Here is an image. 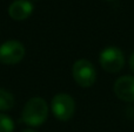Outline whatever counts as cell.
Segmentation results:
<instances>
[{
	"mask_svg": "<svg viewBox=\"0 0 134 132\" xmlns=\"http://www.w3.org/2000/svg\"><path fill=\"white\" fill-rule=\"evenodd\" d=\"M48 116V105L41 97H33L27 101L21 112V119L25 124L35 128L45 123Z\"/></svg>",
	"mask_w": 134,
	"mask_h": 132,
	"instance_id": "1",
	"label": "cell"
},
{
	"mask_svg": "<svg viewBox=\"0 0 134 132\" xmlns=\"http://www.w3.org/2000/svg\"><path fill=\"white\" fill-rule=\"evenodd\" d=\"M72 75L76 84L82 88H90L97 81V70L94 65L85 58L74 62L72 67Z\"/></svg>",
	"mask_w": 134,
	"mask_h": 132,
	"instance_id": "2",
	"label": "cell"
},
{
	"mask_svg": "<svg viewBox=\"0 0 134 132\" xmlns=\"http://www.w3.org/2000/svg\"><path fill=\"white\" fill-rule=\"evenodd\" d=\"M99 62L101 68L109 74L119 72L125 65V56L121 49L115 46L106 47L100 53Z\"/></svg>",
	"mask_w": 134,
	"mask_h": 132,
	"instance_id": "3",
	"label": "cell"
},
{
	"mask_svg": "<svg viewBox=\"0 0 134 132\" xmlns=\"http://www.w3.org/2000/svg\"><path fill=\"white\" fill-rule=\"evenodd\" d=\"M51 109L53 116L61 122H67L73 117L75 111V102L68 94H57L51 102Z\"/></svg>",
	"mask_w": 134,
	"mask_h": 132,
	"instance_id": "4",
	"label": "cell"
},
{
	"mask_svg": "<svg viewBox=\"0 0 134 132\" xmlns=\"http://www.w3.org/2000/svg\"><path fill=\"white\" fill-rule=\"evenodd\" d=\"M26 49L20 41L8 40L0 44V62L7 65L19 63L24 58Z\"/></svg>",
	"mask_w": 134,
	"mask_h": 132,
	"instance_id": "5",
	"label": "cell"
},
{
	"mask_svg": "<svg viewBox=\"0 0 134 132\" xmlns=\"http://www.w3.org/2000/svg\"><path fill=\"white\" fill-rule=\"evenodd\" d=\"M113 90L119 100L127 103L134 102V76H121L114 82Z\"/></svg>",
	"mask_w": 134,
	"mask_h": 132,
	"instance_id": "6",
	"label": "cell"
},
{
	"mask_svg": "<svg viewBox=\"0 0 134 132\" xmlns=\"http://www.w3.org/2000/svg\"><path fill=\"white\" fill-rule=\"evenodd\" d=\"M33 4L28 0H14L8 7V15L15 21H24L33 13Z\"/></svg>",
	"mask_w": 134,
	"mask_h": 132,
	"instance_id": "7",
	"label": "cell"
},
{
	"mask_svg": "<svg viewBox=\"0 0 134 132\" xmlns=\"http://www.w3.org/2000/svg\"><path fill=\"white\" fill-rule=\"evenodd\" d=\"M14 107V97L9 91L0 88V111H7Z\"/></svg>",
	"mask_w": 134,
	"mask_h": 132,
	"instance_id": "8",
	"label": "cell"
},
{
	"mask_svg": "<svg viewBox=\"0 0 134 132\" xmlns=\"http://www.w3.org/2000/svg\"><path fill=\"white\" fill-rule=\"evenodd\" d=\"M14 122L9 116L0 112V132H13L14 131Z\"/></svg>",
	"mask_w": 134,
	"mask_h": 132,
	"instance_id": "9",
	"label": "cell"
},
{
	"mask_svg": "<svg viewBox=\"0 0 134 132\" xmlns=\"http://www.w3.org/2000/svg\"><path fill=\"white\" fill-rule=\"evenodd\" d=\"M130 68L134 72V51L132 53V55H131V57H130Z\"/></svg>",
	"mask_w": 134,
	"mask_h": 132,
	"instance_id": "10",
	"label": "cell"
},
{
	"mask_svg": "<svg viewBox=\"0 0 134 132\" xmlns=\"http://www.w3.org/2000/svg\"><path fill=\"white\" fill-rule=\"evenodd\" d=\"M23 132H37V131H34V130H32V129H26V130H24Z\"/></svg>",
	"mask_w": 134,
	"mask_h": 132,
	"instance_id": "11",
	"label": "cell"
},
{
	"mask_svg": "<svg viewBox=\"0 0 134 132\" xmlns=\"http://www.w3.org/2000/svg\"><path fill=\"white\" fill-rule=\"evenodd\" d=\"M107 1H112V0H107Z\"/></svg>",
	"mask_w": 134,
	"mask_h": 132,
	"instance_id": "12",
	"label": "cell"
}]
</instances>
